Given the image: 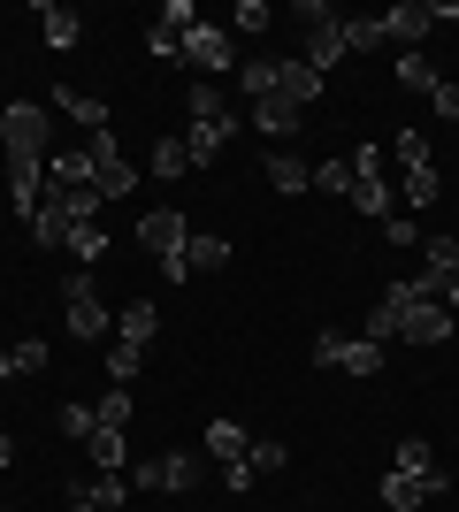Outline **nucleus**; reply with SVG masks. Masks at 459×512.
I'll list each match as a JSON object with an SVG mask.
<instances>
[{
	"mask_svg": "<svg viewBox=\"0 0 459 512\" xmlns=\"http://www.w3.org/2000/svg\"><path fill=\"white\" fill-rule=\"evenodd\" d=\"M161 23H169L176 39H184V31H192V23H199V16H192V0H169V8H161Z\"/></svg>",
	"mask_w": 459,
	"mask_h": 512,
	"instance_id": "obj_45",
	"label": "nucleus"
},
{
	"mask_svg": "<svg viewBox=\"0 0 459 512\" xmlns=\"http://www.w3.org/2000/svg\"><path fill=\"white\" fill-rule=\"evenodd\" d=\"M429 100H437L444 123H459V85H452V77H437V92H429Z\"/></svg>",
	"mask_w": 459,
	"mask_h": 512,
	"instance_id": "obj_44",
	"label": "nucleus"
},
{
	"mask_svg": "<svg viewBox=\"0 0 459 512\" xmlns=\"http://www.w3.org/2000/svg\"><path fill=\"white\" fill-rule=\"evenodd\" d=\"M8 459H16V444H8V436H0V467H8Z\"/></svg>",
	"mask_w": 459,
	"mask_h": 512,
	"instance_id": "obj_50",
	"label": "nucleus"
},
{
	"mask_svg": "<svg viewBox=\"0 0 459 512\" xmlns=\"http://www.w3.org/2000/svg\"><path fill=\"white\" fill-rule=\"evenodd\" d=\"M146 54H161V62H184V39H176L169 23H153V31H146Z\"/></svg>",
	"mask_w": 459,
	"mask_h": 512,
	"instance_id": "obj_41",
	"label": "nucleus"
},
{
	"mask_svg": "<svg viewBox=\"0 0 459 512\" xmlns=\"http://www.w3.org/2000/svg\"><path fill=\"white\" fill-rule=\"evenodd\" d=\"M276 92H284L291 107H314V100H322V69H306V62H276Z\"/></svg>",
	"mask_w": 459,
	"mask_h": 512,
	"instance_id": "obj_15",
	"label": "nucleus"
},
{
	"mask_svg": "<svg viewBox=\"0 0 459 512\" xmlns=\"http://www.w3.org/2000/svg\"><path fill=\"white\" fill-rule=\"evenodd\" d=\"M92 413H100V428H131V390H108Z\"/></svg>",
	"mask_w": 459,
	"mask_h": 512,
	"instance_id": "obj_40",
	"label": "nucleus"
},
{
	"mask_svg": "<svg viewBox=\"0 0 459 512\" xmlns=\"http://www.w3.org/2000/svg\"><path fill=\"white\" fill-rule=\"evenodd\" d=\"M306 69H329V62H345V23L329 16V23H314V31H306V54H299Z\"/></svg>",
	"mask_w": 459,
	"mask_h": 512,
	"instance_id": "obj_16",
	"label": "nucleus"
},
{
	"mask_svg": "<svg viewBox=\"0 0 459 512\" xmlns=\"http://www.w3.org/2000/svg\"><path fill=\"white\" fill-rule=\"evenodd\" d=\"M85 451L100 459V474H123V467H131V436H123V428H92Z\"/></svg>",
	"mask_w": 459,
	"mask_h": 512,
	"instance_id": "obj_20",
	"label": "nucleus"
},
{
	"mask_svg": "<svg viewBox=\"0 0 459 512\" xmlns=\"http://www.w3.org/2000/svg\"><path fill=\"white\" fill-rule=\"evenodd\" d=\"M123 497H131V482H123V474H92V482H77V490H69V505L115 512V505H123Z\"/></svg>",
	"mask_w": 459,
	"mask_h": 512,
	"instance_id": "obj_17",
	"label": "nucleus"
},
{
	"mask_svg": "<svg viewBox=\"0 0 459 512\" xmlns=\"http://www.w3.org/2000/svg\"><path fill=\"white\" fill-rule=\"evenodd\" d=\"M421 268H429V276H444V283H452L459 276V237H421Z\"/></svg>",
	"mask_w": 459,
	"mask_h": 512,
	"instance_id": "obj_24",
	"label": "nucleus"
},
{
	"mask_svg": "<svg viewBox=\"0 0 459 512\" xmlns=\"http://www.w3.org/2000/svg\"><path fill=\"white\" fill-rule=\"evenodd\" d=\"M138 245H146L153 260H184V245H192V214H184V207H146V214H138Z\"/></svg>",
	"mask_w": 459,
	"mask_h": 512,
	"instance_id": "obj_2",
	"label": "nucleus"
},
{
	"mask_svg": "<svg viewBox=\"0 0 459 512\" xmlns=\"http://www.w3.org/2000/svg\"><path fill=\"white\" fill-rule=\"evenodd\" d=\"M352 176H383V146H352Z\"/></svg>",
	"mask_w": 459,
	"mask_h": 512,
	"instance_id": "obj_46",
	"label": "nucleus"
},
{
	"mask_svg": "<svg viewBox=\"0 0 459 512\" xmlns=\"http://www.w3.org/2000/svg\"><path fill=\"white\" fill-rule=\"evenodd\" d=\"M184 69H230V31L222 23H192L184 31Z\"/></svg>",
	"mask_w": 459,
	"mask_h": 512,
	"instance_id": "obj_11",
	"label": "nucleus"
},
{
	"mask_svg": "<svg viewBox=\"0 0 459 512\" xmlns=\"http://www.w3.org/2000/svg\"><path fill=\"white\" fill-rule=\"evenodd\" d=\"M391 85H406V92H437V62H429V54H398Z\"/></svg>",
	"mask_w": 459,
	"mask_h": 512,
	"instance_id": "obj_28",
	"label": "nucleus"
},
{
	"mask_svg": "<svg viewBox=\"0 0 459 512\" xmlns=\"http://www.w3.org/2000/svg\"><path fill=\"white\" fill-rule=\"evenodd\" d=\"M398 199H406V207H437L444 199V169L437 161H429V169H398Z\"/></svg>",
	"mask_w": 459,
	"mask_h": 512,
	"instance_id": "obj_18",
	"label": "nucleus"
},
{
	"mask_svg": "<svg viewBox=\"0 0 459 512\" xmlns=\"http://www.w3.org/2000/svg\"><path fill=\"white\" fill-rule=\"evenodd\" d=\"M383 237H391V245H421V230L406 222V214H391V222H383Z\"/></svg>",
	"mask_w": 459,
	"mask_h": 512,
	"instance_id": "obj_48",
	"label": "nucleus"
},
{
	"mask_svg": "<svg viewBox=\"0 0 459 512\" xmlns=\"http://www.w3.org/2000/svg\"><path fill=\"white\" fill-rule=\"evenodd\" d=\"M8 375H23V367H16V344H8V352H0V383H8Z\"/></svg>",
	"mask_w": 459,
	"mask_h": 512,
	"instance_id": "obj_49",
	"label": "nucleus"
},
{
	"mask_svg": "<svg viewBox=\"0 0 459 512\" xmlns=\"http://www.w3.org/2000/svg\"><path fill=\"white\" fill-rule=\"evenodd\" d=\"M207 451H215L222 467H230V459H245V451H253V436H245L238 421H207Z\"/></svg>",
	"mask_w": 459,
	"mask_h": 512,
	"instance_id": "obj_26",
	"label": "nucleus"
},
{
	"mask_svg": "<svg viewBox=\"0 0 459 512\" xmlns=\"http://www.w3.org/2000/svg\"><path fill=\"white\" fill-rule=\"evenodd\" d=\"M138 367H146V352H138V344H108V383H115V390H131Z\"/></svg>",
	"mask_w": 459,
	"mask_h": 512,
	"instance_id": "obj_32",
	"label": "nucleus"
},
{
	"mask_svg": "<svg viewBox=\"0 0 459 512\" xmlns=\"http://www.w3.org/2000/svg\"><path fill=\"white\" fill-rule=\"evenodd\" d=\"M62 321H69V337H85V344H100L115 329L100 291H92V268H62Z\"/></svg>",
	"mask_w": 459,
	"mask_h": 512,
	"instance_id": "obj_1",
	"label": "nucleus"
},
{
	"mask_svg": "<svg viewBox=\"0 0 459 512\" xmlns=\"http://www.w3.org/2000/svg\"><path fill=\"white\" fill-rule=\"evenodd\" d=\"M184 107H192V123H199V115H230L222 85H184Z\"/></svg>",
	"mask_w": 459,
	"mask_h": 512,
	"instance_id": "obj_36",
	"label": "nucleus"
},
{
	"mask_svg": "<svg viewBox=\"0 0 459 512\" xmlns=\"http://www.w3.org/2000/svg\"><path fill=\"white\" fill-rule=\"evenodd\" d=\"M391 153H398V169H429V161H437V146H429L421 130H406V138H391Z\"/></svg>",
	"mask_w": 459,
	"mask_h": 512,
	"instance_id": "obj_35",
	"label": "nucleus"
},
{
	"mask_svg": "<svg viewBox=\"0 0 459 512\" xmlns=\"http://www.w3.org/2000/svg\"><path fill=\"white\" fill-rule=\"evenodd\" d=\"M360 337H368V344H383V352H391V344L406 337V283H391V291H383V299L368 306V321H360Z\"/></svg>",
	"mask_w": 459,
	"mask_h": 512,
	"instance_id": "obj_7",
	"label": "nucleus"
},
{
	"mask_svg": "<svg viewBox=\"0 0 459 512\" xmlns=\"http://www.w3.org/2000/svg\"><path fill=\"white\" fill-rule=\"evenodd\" d=\"M391 474H414V482H421L429 497H444V490H452V474H444L437 444H421V436H406V444H398V467H391Z\"/></svg>",
	"mask_w": 459,
	"mask_h": 512,
	"instance_id": "obj_8",
	"label": "nucleus"
},
{
	"mask_svg": "<svg viewBox=\"0 0 459 512\" xmlns=\"http://www.w3.org/2000/svg\"><path fill=\"white\" fill-rule=\"evenodd\" d=\"M383 360H391V352H383V344H368V337H345V375H383Z\"/></svg>",
	"mask_w": 459,
	"mask_h": 512,
	"instance_id": "obj_29",
	"label": "nucleus"
},
{
	"mask_svg": "<svg viewBox=\"0 0 459 512\" xmlns=\"http://www.w3.org/2000/svg\"><path fill=\"white\" fill-rule=\"evenodd\" d=\"M222 260H230V237H215V230H192V245H184V268H222Z\"/></svg>",
	"mask_w": 459,
	"mask_h": 512,
	"instance_id": "obj_25",
	"label": "nucleus"
},
{
	"mask_svg": "<svg viewBox=\"0 0 459 512\" xmlns=\"http://www.w3.org/2000/svg\"><path fill=\"white\" fill-rule=\"evenodd\" d=\"M153 337H161V306L153 299H131L123 314H115V344H138V352H146Z\"/></svg>",
	"mask_w": 459,
	"mask_h": 512,
	"instance_id": "obj_14",
	"label": "nucleus"
},
{
	"mask_svg": "<svg viewBox=\"0 0 459 512\" xmlns=\"http://www.w3.org/2000/svg\"><path fill=\"white\" fill-rule=\"evenodd\" d=\"M0 146L8 153H39L46 161V146H54V138H46V107L39 100H8L0 107Z\"/></svg>",
	"mask_w": 459,
	"mask_h": 512,
	"instance_id": "obj_4",
	"label": "nucleus"
},
{
	"mask_svg": "<svg viewBox=\"0 0 459 512\" xmlns=\"http://www.w3.org/2000/svg\"><path fill=\"white\" fill-rule=\"evenodd\" d=\"M16 367H23V375H39V367H46V344L23 337V344H16Z\"/></svg>",
	"mask_w": 459,
	"mask_h": 512,
	"instance_id": "obj_47",
	"label": "nucleus"
},
{
	"mask_svg": "<svg viewBox=\"0 0 459 512\" xmlns=\"http://www.w3.org/2000/svg\"><path fill=\"white\" fill-rule=\"evenodd\" d=\"M299 123H306V107H291L284 92L253 100V130H261V138H299Z\"/></svg>",
	"mask_w": 459,
	"mask_h": 512,
	"instance_id": "obj_13",
	"label": "nucleus"
},
{
	"mask_svg": "<svg viewBox=\"0 0 459 512\" xmlns=\"http://www.w3.org/2000/svg\"><path fill=\"white\" fill-rule=\"evenodd\" d=\"M85 161H92V184H100L108 199H131L138 192V169L115 153V130H92V138H85Z\"/></svg>",
	"mask_w": 459,
	"mask_h": 512,
	"instance_id": "obj_3",
	"label": "nucleus"
},
{
	"mask_svg": "<svg viewBox=\"0 0 459 512\" xmlns=\"http://www.w3.org/2000/svg\"><path fill=\"white\" fill-rule=\"evenodd\" d=\"M54 107H62L69 123H85V138H92V130H108V100H92V92H77V85L54 92Z\"/></svg>",
	"mask_w": 459,
	"mask_h": 512,
	"instance_id": "obj_19",
	"label": "nucleus"
},
{
	"mask_svg": "<svg viewBox=\"0 0 459 512\" xmlns=\"http://www.w3.org/2000/svg\"><path fill=\"white\" fill-rule=\"evenodd\" d=\"M230 138H238V107H230V115H199V123L184 130V153H192V169L222 161V153H230Z\"/></svg>",
	"mask_w": 459,
	"mask_h": 512,
	"instance_id": "obj_6",
	"label": "nucleus"
},
{
	"mask_svg": "<svg viewBox=\"0 0 459 512\" xmlns=\"http://www.w3.org/2000/svg\"><path fill=\"white\" fill-rule=\"evenodd\" d=\"M383 505H391V512H421V505H429V490H421L414 474H383Z\"/></svg>",
	"mask_w": 459,
	"mask_h": 512,
	"instance_id": "obj_30",
	"label": "nucleus"
},
{
	"mask_svg": "<svg viewBox=\"0 0 459 512\" xmlns=\"http://www.w3.org/2000/svg\"><path fill=\"white\" fill-rule=\"evenodd\" d=\"M268 184H276V192H306V184H314V161H299V153H268Z\"/></svg>",
	"mask_w": 459,
	"mask_h": 512,
	"instance_id": "obj_22",
	"label": "nucleus"
},
{
	"mask_svg": "<svg viewBox=\"0 0 459 512\" xmlns=\"http://www.w3.org/2000/svg\"><path fill=\"white\" fill-rule=\"evenodd\" d=\"M452 337V314H444L437 299H414L406 291V344H444Z\"/></svg>",
	"mask_w": 459,
	"mask_h": 512,
	"instance_id": "obj_12",
	"label": "nucleus"
},
{
	"mask_svg": "<svg viewBox=\"0 0 459 512\" xmlns=\"http://www.w3.org/2000/svg\"><path fill=\"white\" fill-rule=\"evenodd\" d=\"M69 253H77V260H100V253H108V230H100V222H85V230L69 237Z\"/></svg>",
	"mask_w": 459,
	"mask_h": 512,
	"instance_id": "obj_42",
	"label": "nucleus"
},
{
	"mask_svg": "<svg viewBox=\"0 0 459 512\" xmlns=\"http://www.w3.org/2000/svg\"><path fill=\"white\" fill-rule=\"evenodd\" d=\"M238 92H245V100H268V92H276V62H261V54L238 62Z\"/></svg>",
	"mask_w": 459,
	"mask_h": 512,
	"instance_id": "obj_33",
	"label": "nucleus"
},
{
	"mask_svg": "<svg viewBox=\"0 0 459 512\" xmlns=\"http://www.w3.org/2000/svg\"><path fill=\"white\" fill-rule=\"evenodd\" d=\"M0 512H16V505H0Z\"/></svg>",
	"mask_w": 459,
	"mask_h": 512,
	"instance_id": "obj_51",
	"label": "nucleus"
},
{
	"mask_svg": "<svg viewBox=\"0 0 459 512\" xmlns=\"http://www.w3.org/2000/svg\"><path fill=\"white\" fill-rule=\"evenodd\" d=\"M39 23H46V46H77V8H39Z\"/></svg>",
	"mask_w": 459,
	"mask_h": 512,
	"instance_id": "obj_34",
	"label": "nucleus"
},
{
	"mask_svg": "<svg viewBox=\"0 0 459 512\" xmlns=\"http://www.w3.org/2000/svg\"><path fill=\"white\" fill-rule=\"evenodd\" d=\"M146 169L161 176V184H176V176L192 169V153H184V138H153V153H146Z\"/></svg>",
	"mask_w": 459,
	"mask_h": 512,
	"instance_id": "obj_23",
	"label": "nucleus"
},
{
	"mask_svg": "<svg viewBox=\"0 0 459 512\" xmlns=\"http://www.w3.org/2000/svg\"><path fill=\"white\" fill-rule=\"evenodd\" d=\"M268 23H276V16H268V0H245V8H238V31H245V39H261Z\"/></svg>",
	"mask_w": 459,
	"mask_h": 512,
	"instance_id": "obj_43",
	"label": "nucleus"
},
{
	"mask_svg": "<svg viewBox=\"0 0 459 512\" xmlns=\"http://www.w3.org/2000/svg\"><path fill=\"white\" fill-rule=\"evenodd\" d=\"M429 31H437V23H429V0H398V8H383V39L406 46V54H421Z\"/></svg>",
	"mask_w": 459,
	"mask_h": 512,
	"instance_id": "obj_9",
	"label": "nucleus"
},
{
	"mask_svg": "<svg viewBox=\"0 0 459 512\" xmlns=\"http://www.w3.org/2000/svg\"><path fill=\"white\" fill-rule=\"evenodd\" d=\"M352 207L368 214V222H391L398 192H391V184H383V176H352Z\"/></svg>",
	"mask_w": 459,
	"mask_h": 512,
	"instance_id": "obj_21",
	"label": "nucleus"
},
{
	"mask_svg": "<svg viewBox=\"0 0 459 512\" xmlns=\"http://www.w3.org/2000/svg\"><path fill=\"white\" fill-rule=\"evenodd\" d=\"M245 467H253V474H284V467H291V444H276V436H253Z\"/></svg>",
	"mask_w": 459,
	"mask_h": 512,
	"instance_id": "obj_31",
	"label": "nucleus"
},
{
	"mask_svg": "<svg viewBox=\"0 0 459 512\" xmlns=\"http://www.w3.org/2000/svg\"><path fill=\"white\" fill-rule=\"evenodd\" d=\"M314 367H337L345 360V329H314V352H306Z\"/></svg>",
	"mask_w": 459,
	"mask_h": 512,
	"instance_id": "obj_38",
	"label": "nucleus"
},
{
	"mask_svg": "<svg viewBox=\"0 0 459 512\" xmlns=\"http://www.w3.org/2000/svg\"><path fill=\"white\" fill-rule=\"evenodd\" d=\"M39 192H46V161L39 153H8V199H16L23 222L39 214Z\"/></svg>",
	"mask_w": 459,
	"mask_h": 512,
	"instance_id": "obj_10",
	"label": "nucleus"
},
{
	"mask_svg": "<svg viewBox=\"0 0 459 512\" xmlns=\"http://www.w3.org/2000/svg\"><path fill=\"white\" fill-rule=\"evenodd\" d=\"M314 192H352V161H314Z\"/></svg>",
	"mask_w": 459,
	"mask_h": 512,
	"instance_id": "obj_39",
	"label": "nucleus"
},
{
	"mask_svg": "<svg viewBox=\"0 0 459 512\" xmlns=\"http://www.w3.org/2000/svg\"><path fill=\"white\" fill-rule=\"evenodd\" d=\"M92 428H100V413H92L85 398H69V406H62V436H77V444H85Z\"/></svg>",
	"mask_w": 459,
	"mask_h": 512,
	"instance_id": "obj_37",
	"label": "nucleus"
},
{
	"mask_svg": "<svg viewBox=\"0 0 459 512\" xmlns=\"http://www.w3.org/2000/svg\"><path fill=\"white\" fill-rule=\"evenodd\" d=\"M383 16H345V54H383Z\"/></svg>",
	"mask_w": 459,
	"mask_h": 512,
	"instance_id": "obj_27",
	"label": "nucleus"
},
{
	"mask_svg": "<svg viewBox=\"0 0 459 512\" xmlns=\"http://www.w3.org/2000/svg\"><path fill=\"white\" fill-rule=\"evenodd\" d=\"M199 474H207V467H199V451H153V459L131 467V482H138V490H192Z\"/></svg>",
	"mask_w": 459,
	"mask_h": 512,
	"instance_id": "obj_5",
	"label": "nucleus"
}]
</instances>
